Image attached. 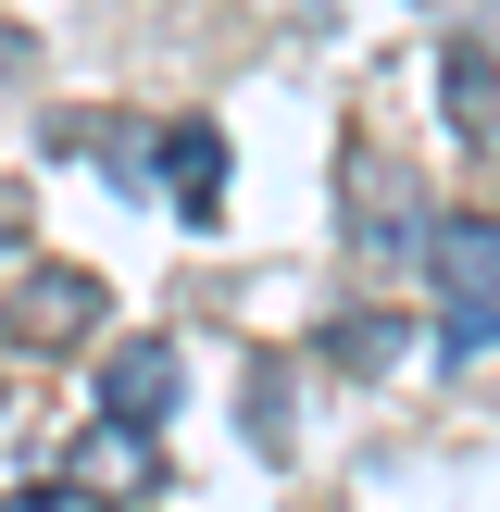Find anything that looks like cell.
Wrapping results in <instances>:
<instances>
[{"mask_svg":"<svg viewBox=\"0 0 500 512\" xmlns=\"http://www.w3.org/2000/svg\"><path fill=\"white\" fill-rule=\"evenodd\" d=\"M88 313H100V288L63 263V275H25V300L0 313V338H25V350H75V338H88Z\"/></svg>","mask_w":500,"mask_h":512,"instance_id":"6da1fadb","label":"cell"},{"mask_svg":"<svg viewBox=\"0 0 500 512\" xmlns=\"http://www.w3.org/2000/svg\"><path fill=\"white\" fill-rule=\"evenodd\" d=\"M175 388H188V363H175L163 338H125L113 363H100V413H125V425H163Z\"/></svg>","mask_w":500,"mask_h":512,"instance_id":"7a4b0ae2","label":"cell"},{"mask_svg":"<svg viewBox=\"0 0 500 512\" xmlns=\"http://www.w3.org/2000/svg\"><path fill=\"white\" fill-rule=\"evenodd\" d=\"M150 475H163V463H150V425L100 413V438H88V450H75V463H63V488H100V500H138Z\"/></svg>","mask_w":500,"mask_h":512,"instance_id":"3957f363","label":"cell"},{"mask_svg":"<svg viewBox=\"0 0 500 512\" xmlns=\"http://www.w3.org/2000/svg\"><path fill=\"white\" fill-rule=\"evenodd\" d=\"M425 263H438V288H450V300H500V225H488V213H450Z\"/></svg>","mask_w":500,"mask_h":512,"instance_id":"277c9868","label":"cell"},{"mask_svg":"<svg viewBox=\"0 0 500 512\" xmlns=\"http://www.w3.org/2000/svg\"><path fill=\"white\" fill-rule=\"evenodd\" d=\"M163 188H175L188 225H213V200H225V138H213V125H175V138H163Z\"/></svg>","mask_w":500,"mask_h":512,"instance_id":"5b68a950","label":"cell"},{"mask_svg":"<svg viewBox=\"0 0 500 512\" xmlns=\"http://www.w3.org/2000/svg\"><path fill=\"white\" fill-rule=\"evenodd\" d=\"M438 100H450V125H463V138H488V125H500V75H488V50H450V63H438Z\"/></svg>","mask_w":500,"mask_h":512,"instance_id":"8992f818","label":"cell"},{"mask_svg":"<svg viewBox=\"0 0 500 512\" xmlns=\"http://www.w3.org/2000/svg\"><path fill=\"white\" fill-rule=\"evenodd\" d=\"M325 350L363 363V375H388V363H400V325H388V313H350V325H325Z\"/></svg>","mask_w":500,"mask_h":512,"instance_id":"52a82bcc","label":"cell"},{"mask_svg":"<svg viewBox=\"0 0 500 512\" xmlns=\"http://www.w3.org/2000/svg\"><path fill=\"white\" fill-rule=\"evenodd\" d=\"M0 512H75L63 488H13V500H0Z\"/></svg>","mask_w":500,"mask_h":512,"instance_id":"ba28073f","label":"cell"},{"mask_svg":"<svg viewBox=\"0 0 500 512\" xmlns=\"http://www.w3.org/2000/svg\"><path fill=\"white\" fill-rule=\"evenodd\" d=\"M25 238V188H0V250H13Z\"/></svg>","mask_w":500,"mask_h":512,"instance_id":"9c48e42d","label":"cell"}]
</instances>
